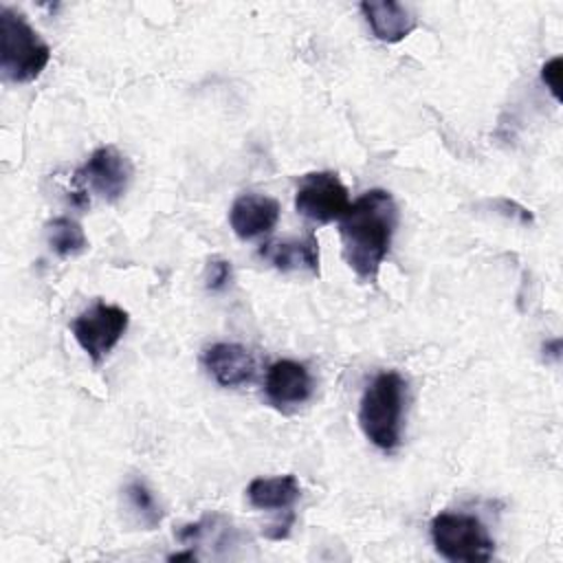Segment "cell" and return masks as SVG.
<instances>
[{
    "instance_id": "3",
    "label": "cell",
    "mask_w": 563,
    "mask_h": 563,
    "mask_svg": "<svg viewBox=\"0 0 563 563\" xmlns=\"http://www.w3.org/2000/svg\"><path fill=\"white\" fill-rule=\"evenodd\" d=\"M51 62V48L26 18L9 7L0 9V70L7 81L29 84Z\"/></svg>"
},
{
    "instance_id": "13",
    "label": "cell",
    "mask_w": 563,
    "mask_h": 563,
    "mask_svg": "<svg viewBox=\"0 0 563 563\" xmlns=\"http://www.w3.org/2000/svg\"><path fill=\"white\" fill-rule=\"evenodd\" d=\"M299 495L301 486L295 475L255 477L246 488L251 506L260 510H290Z\"/></svg>"
},
{
    "instance_id": "2",
    "label": "cell",
    "mask_w": 563,
    "mask_h": 563,
    "mask_svg": "<svg viewBox=\"0 0 563 563\" xmlns=\"http://www.w3.org/2000/svg\"><path fill=\"white\" fill-rule=\"evenodd\" d=\"M405 394L407 383L398 372L378 374L363 391L358 424L365 438L383 451H394L400 444Z\"/></svg>"
},
{
    "instance_id": "18",
    "label": "cell",
    "mask_w": 563,
    "mask_h": 563,
    "mask_svg": "<svg viewBox=\"0 0 563 563\" xmlns=\"http://www.w3.org/2000/svg\"><path fill=\"white\" fill-rule=\"evenodd\" d=\"M185 559H196V554L189 550V552H180V554L169 556V561H185Z\"/></svg>"
},
{
    "instance_id": "4",
    "label": "cell",
    "mask_w": 563,
    "mask_h": 563,
    "mask_svg": "<svg viewBox=\"0 0 563 563\" xmlns=\"http://www.w3.org/2000/svg\"><path fill=\"white\" fill-rule=\"evenodd\" d=\"M431 541L440 556L453 563H484L495 552L486 526L464 512H440L431 521Z\"/></svg>"
},
{
    "instance_id": "11",
    "label": "cell",
    "mask_w": 563,
    "mask_h": 563,
    "mask_svg": "<svg viewBox=\"0 0 563 563\" xmlns=\"http://www.w3.org/2000/svg\"><path fill=\"white\" fill-rule=\"evenodd\" d=\"M361 11L372 29V33L387 44L405 40L418 24L413 11L407 4L394 0L380 2H361Z\"/></svg>"
},
{
    "instance_id": "8",
    "label": "cell",
    "mask_w": 563,
    "mask_h": 563,
    "mask_svg": "<svg viewBox=\"0 0 563 563\" xmlns=\"http://www.w3.org/2000/svg\"><path fill=\"white\" fill-rule=\"evenodd\" d=\"M264 391L266 398L279 409L295 407L312 396V376L303 363L282 358L268 367Z\"/></svg>"
},
{
    "instance_id": "6",
    "label": "cell",
    "mask_w": 563,
    "mask_h": 563,
    "mask_svg": "<svg viewBox=\"0 0 563 563\" xmlns=\"http://www.w3.org/2000/svg\"><path fill=\"white\" fill-rule=\"evenodd\" d=\"M350 207L347 189L334 172H310L301 176L295 191V209L319 224L339 220Z\"/></svg>"
},
{
    "instance_id": "15",
    "label": "cell",
    "mask_w": 563,
    "mask_h": 563,
    "mask_svg": "<svg viewBox=\"0 0 563 563\" xmlns=\"http://www.w3.org/2000/svg\"><path fill=\"white\" fill-rule=\"evenodd\" d=\"M125 499L130 504V508L134 510V515L139 517V521L147 528L154 530L161 523V508L156 504V497L152 495V490L145 486V482L141 479H132L125 486Z\"/></svg>"
},
{
    "instance_id": "5",
    "label": "cell",
    "mask_w": 563,
    "mask_h": 563,
    "mask_svg": "<svg viewBox=\"0 0 563 563\" xmlns=\"http://www.w3.org/2000/svg\"><path fill=\"white\" fill-rule=\"evenodd\" d=\"M128 310L114 303L97 301L73 319L70 330L79 347L90 356L95 365H99L121 341V336L128 330Z\"/></svg>"
},
{
    "instance_id": "1",
    "label": "cell",
    "mask_w": 563,
    "mask_h": 563,
    "mask_svg": "<svg viewBox=\"0 0 563 563\" xmlns=\"http://www.w3.org/2000/svg\"><path fill=\"white\" fill-rule=\"evenodd\" d=\"M398 227V207L389 191L369 189L339 218V238L347 266L363 279L374 282L389 253Z\"/></svg>"
},
{
    "instance_id": "9",
    "label": "cell",
    "mask_w": 563,
    "mask_h": 563,
    "mask_svg": "<svg viewBox=\"0 0 563 563\" xmlns=\"http://www.w3.org/2000/svg\"><path fill=\"white\" fill-rule=\"evenodd\" d=\"M279 202L264 194H244L233 200L229 222L240 240L271 233L279 220Z\"/></svg>"
},
{
    "instance_id": "17",
    "label": "cell",
    "mask_w": 563,
    "mask_h": 563,
    "mask_svg": "<svg viewBox=\"0 0 563 563\" xmlns=\"http://www.w3.org/2000/svg\"><path fill=\"white\" fill-rule=\"evenodd\" d=\"M541 79L556 101H561V57H552L541 68Z\"/></svg>"
},
{
    "instance_id": "12",
    "label": "cell",
    "mask_w": 563,
    "mask_h": 563,
    "mask_svg": "<svg viewBox=\"0 0 563 563\" xmlns=\"http://www.w3.org/2000/svg\"><path fill=\"white\" fill-rule=\"evenodd\" d=\"M260 255L282 273L308 271L310 275H319V242L312 233L301 240L266 242L262 244Z\"/></svg>"
},
{
    "instance_id": "7",
    "label": "cell",
    "mask_w": 563,
    "mask_h": 563,
    "mask_svg": "<svg viewBox=\"0 0 563 563\" xmlns=\"http://www.w3.org/2000/svg\"><path fill=\"white\" fill-rule=\"evenodd\" d=\"M132 172V163L123 152H119L114 145H103L95 150L75 172V180L103 200L114 202L125 194Z\"/></svg>"
},
{
    "instance_id": "10",
    "label": "cell",
    "mask_w": 563,
    "mask_h": 563,
    "mask_svg": "<svg viewBox=\"0 0 563 563\" xmlns=\"http://www.w3.org/2000/svg\"><path fill=\"white\" fill-rule=\"evenodd\" d=\"M202 365L220 387H240L255 376V358L240 343H213L202 354Z\"/></svg>"
},
{
    "instance_id": "16",
    "label": "cell",
    "mask_w": 563,
    "mask_h": 563,
    "mask_svg": "<svg viewBox=\"0 0 563 563\" xmlns=\"http://www.w3.org/2000/svg\"><path fill=\"white\" fill-rule=\"evenodd\" d=\"M231 282V264L227 260H211L205 273V286L213 292L224 290Z\"/></svg>"
},
{
    "instance_id": "14",
    "label": "cell",
    "mask_w": 563,
    "mask_h": 563,
    "mask_svg": "<svg viewBox=\"0 0 563 563\" xmlns=\"http://www.w3.org/2000/svg\"><path fill=\"white\" fill-rule=\"evenodd\" d=\"M46 238H48V246L59 257L79 255L88 246V240H86V233H84L81 224L73 218H66V216L53 218L46 224Z\"/></svg>"
}]
</instances>
